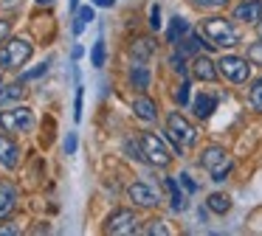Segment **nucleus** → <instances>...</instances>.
<instances>
[{"label": "nucleus", "mask_w": 262, "mask_h": 236, "mask_svg": "<svg viewBox=\"0 0 262 236\" xmlns=\"http://www.w3.org/2000/svg\"><path fill=\"white\" fill-rule=\"evenodd\" d=\"M76 146H79V138H76V132H68V135H65V144H62L65 155H76Z\"/></svg>", "instance_id": "obj_35"}, {"label": "nucleus", "mask_w": 262, "mask_h": 236, "mask_svg": "<svg viewBox=\"0 0 262 236\" xmlns=\"http://www.w3.org/2000/svg\"><path fill=\"white\" fill-rule=\"evenodd\" d=\"M17 202H20L17 185L9 183V180H0V222H6V219L17 211Z\"/></svg>", "instance_id": "obj_15"}, {"label": "nucleus", "mask_w": 262, "mask_h": 236, "mask_svg": "<svg viewBox=\"0 0 262 236\" xmlns=\"http://www.w3.org/2000/svg\"><path fill=\"white\" fill-rule=\"evenodd\" d=\"M130 110H133V115H136L138 121H144V124H155V121H158V115H161L158 101L149 99L147 93H138L136 99H133Z\"/></svg>", "instance_id": "obj_13"}, {"label": "nucleus", "mask_w": 262, "mask_h": 236, "mask_svg": "<svg viewBox=\"0 0 262 236\" xmlns=\"http://www.w3.org/2000/svg\"><path fill=\"white\" fill-rule=\"evenodd\" d=\"M166 62H169V70L175 73L178 79H183V76H192V70H189V62H192V59H189V56L183 54V51L172 48V54H169V59H166Z\"/></svg>", "instance_id": "obj_21"}, {"label": "nucleus", "mask_w": 262, "mask_h": 236, "mask_svg": "<svg viewBox=\"0 0 262 236\" xmlns=\"http://www.w3.org/2000/svg\"><path fill=\"white\" fill-rule=\"evenodd\" d=\"M20 166V146L14 138L9 135H0V169L6 172H14Z\"/></svg>", "instance_id": "obj_17"}, {"label": "nucleus", "mask_w": 262, "mask_h": 236, "mask_svg": "<svg viewBox=\"0 0 262 236\" xmlns=\"http://www.w3.org/2000/svg\"><path fill=\"white\" fill-rule=\"evenodd\" d=\"M217 67H220V79H226L228 84H237V87H243V84L251 82V73H254V65L248 62V56H239L234 54V51H223L220 56H217Z\"/></svg>", "instance_id": "obj_3"}, {"label": "nucleus", "mask_w": 262, "mask_h": 236, "mask_svg": "<svg viewBox=\"0 0 262 236\" xmlns=\"http://www.w3.org/2000/svg\"><path fill=\"white\" fill-rule=\"evenodd\" d=\"M189 31H192V22H189L186 17L175 14V17L169 20V26H166V45H169V48L181 45L183 39L189 37Z\"/></svg>", "instance_id": "obj_18"}, {"label": "nucleus", "mask_w": 262, "mask_h": 236, "mask_svg": "<svg viewBox=\"0 0 262 236\" xmlns=\"http://www.w3.org/2000/svg\"><path fill=\"white\" fill-rule=\"evenodd\" d=\"M9 31H12V20H0V42L9 37Z\"/></svg>", "instance_id": "obj_37"}, {"label": "nucleus", "mask_w": 262, "mask_h": 236, "mask_svg": "<svg viewBox=\"0 0 262 236\" xmlns=\"http://www.w3.org/2000/svg\"><path fill=\"white\" fill-rule=\"evenodd\" d=\"M127 200L138 208V211H155L161 205V191L152 188L144 180H136V183L127 185Z\"/></svg>", "instance_id": "obj_8"}, {"label": "nucleus", "mask_w": 262, "mask_h": 236, "mask_svg": "<svg viewBox=\"0 0 262 236\" xmlns=\"http://www.w3.org/2000/svg\"><path fill=\"white\" fill-rule=\"evenodd\" d=\"M189 70H192V79H194V82H203V84H214L217 79H220L217 59H211L209 51L192 56V65H189Z\"/></svg>", "instance_id": "obj_9"}, {"label": "nucleus", "mask_w": 262, "mask_h": 236, "mask_svg": "<svg viewBox=\"0 0 262 236\" xmlns=\"http://www.w3.org/2000/svg\"><path fill=\"white\" fill-rule=\"evenodd\" d=\"M20 230H23V225H0V233H20Z\"/></svg>", "instance_id": "obj_38"}, {"label": "nucleus", "mask_w": 262, "mask_h": 236, "mask_svg": "<svg viewBox=\"0 0 262 236\" xmlns=\"http://www.w3.org/2000/svg\"><path fill=\"white\" fill-rule=\"evenodd\" d=\"M141 230V219H138V208H116L107 219H104V233H116V236H124V233H138Z\"/></svg>", "instance_id": "obj_7"}, {"label": "nucleus", "mask_w": 262, "mask_h": 236, "mask_svg": "<svg viewBox=\"0 0 262 236\" xmlns=\"http://www.w3.org/2000/svg\"><path fill=\"white\" fill-rule=\"evenodd\" d=\"M245 104H248L251 110L256 112V115H262V73L254 79V82H248V93H245Z\"/></svg>", "instance_id": "obj_23"}, {"label": "nucleus", "mask_w": 262, "mask_h": 236, "mask_svg": "<svg viewBox=\"0 0 262 236\" xmlns=\"http://www.w3.org/2000/svg\"><path fill=\"white\" fill-rule=\"evenodd\" d=\"M93 20H96V14H93V3L91 6H79L76 14H74V34H76V37H79V34L85 31Z\"/></svg>", "instance_id": "obj_24"}, {"label": "nucleus", "mask_w": 262, "mask_h": 236, "mask_svg": "<svg viewBox=\"0 0 262 236\" xmlns=\"http://www.w3.org/2000/svg\"><path fill=\"white\" fill-rule=\"evenodd\" d=\"M141 138V146H144V155H147V163L149 166H155V169H169V163H172V146L166 144V138L164 135H155V132H141L138 135Z\"/></svg>", "instance_id": "obj_6"}, {"label": "nucleus", "mask_w": 262, "mask_h": 236, "mask_svg": "<svg viewBox=\"0 0 262 236\" xmlns=\"http://www.w3.org/2000/svg\"><path fill=\"white\" fill-rule=\"evenodd\" d=\"M124 155L136 163H147V155H144V146H141V138H127L124 140Z\"/></svg>", "instance_id": "obj_26"}, {"label": "nucleus", "mask_w": 262, "mask_h": 236, "mask_svg": "<svg viewBox=\"0 0 262 236\" xmlns=\"http://www.w3.org/2000/svg\"><path fill=\"white\" fill-rule=\"evenodd\" d=\"M130 54H133V59H141V62H147L149 56L155 54V39H149V37H144V39H136V42L130 45Z\"/></svg>", "instance_id": "obj_25"}, {"label": "nucleus", "mask_w": 262, "mask_h": 236, "mask_svg": "<svg viewBox=\"0 0 262 236\" xmlns=\"http://www.w3.org/2000/svg\"><path fill=\"white\" fill-rule=\"evenodd\" d=\"M34 56V42L26 37H12L0 48V70H20Z\"/></svg>", "instance_id": "obj_4"}, {"label": "nucleus", "mask_w": 262, "mask_h": 236, "mask_svg": "<svg viewBox=\"0 0 262 236\" xmlns=\"http://www.w3.org/2000/svg\"><path fill=\"white\" fill-rule=\"evenodd\" d=\"M48 73V62H42V65H37V67H31V70H26V73H20V82H34V79H40V76H46Z\"/></svg>", "instance_id": "obj_32"}, {"label": "nucleus", "mask_w": 262, "mask_h": 236, "mask_svg": "<svg viewBox=\"0 0 262 236\" xmlns=\"http://www.w3.org/2000/svg\"><path fill=\"white\" fill-rule=\"evenodd\" d=\"M178 183L183 185V191H186L189 197H192V194H198V188H200V185L192 180V174H189V172H181V174H178Z\"/></svg>", "instance_id": "obj_33"}, {"label": "nucleus", "mask_w": 262, "mask_h": 236, "mask_svg": "<svg viewBox=\"0 0 262 236\" xmlns=\"http://www.w3.org/2000/svg\"><path fill=\"white\" fill-rule=\"evenodd\" d=\"M161 135H164L166 144L172 146L175 157H183V152L192 149V146H198V140H200L198 127H194V124L189 121L186 115H183L181 107L166 112V118H164V132H161Z\"/></svg>", "instance_id": "obj_1"}, {"label": "nucleus", "mask_w": 262, "mask_h": 236, "mask_svg": "<svg viewBox=\"0 0 262 236\" xmlns=\"http://www.w3.org/2000/svg\"><path fill=\"white\" fill-rule=\"evenodd\" d=\"M164 185H166V191H169V208H172V214H183L189 208V194L183 191V185L178 183V174H166Z\"/></svg>", "instance_id": "obj_16"}, {"label": "nucleus", "mask_w": 262, "mask_h": 236, "mask_svg": "<svg viewBox=\"0 0 262 236\" xmlns=\"http://www.w3.org/2000/svg\"><path fill=\"white\" fill-rule=\"evenodd\" d=\"M82 54H85V48H82V45H74V51H71V56H74V59H79Z\"/></svg>", "instance_id": "obj_40"}, {"label": "nucleus", "mask_w": 262, "mask_h": 236, "mask_svg": "<svg viewBox=\"0 0 262 236\" xmlns=\"http://www.w3.org/2000/svg\"><path fill=\"white\" fill-rule=\"evenodd\" d=\"M172 99H175V104L181 107V110H189V104H192V76H183L181 82H178L175 93H172Z\"/></svg>", "instance_id": "obj_22"}, {"label": "nucleus", "mask_w": 262, "mask_h": 236, "mask_svg": "<svg viewBox=\"0 0 262 236\" xmlns=\"http://www.w3.org/2000/svg\"><path fill=\"white\" fill-rule=\"evenodd\" d=\"M37 6H54V0H34Z\"/></svg>", "instance_id": "obj_42"}, {"label": "nucleus", "mask_w": 262, "mask_h": 236, "mask_svg": "<svg viewBox=\"0 0 262 236\" xmlns=\"http://www.w3.org/2000/svg\"><path fill=\"white\" fill-rule=\"evenodd\" d=\"M37 127V115L31 107H23V104H14L12 110H0V129L3 132H17V135H26V132H34Z\"/></svg>", "instance_id": "obj_5"}, {"label": "nucleus", "mask_w": 262, "mask_h": 236, "mask_svg": "<svg viewBox=\"0 0 262 236\" xmlns=\"http://www.w3.org/2000/svg\"><path fill=\"white\" fill-rule=\"evenodd\" d=\"M231 197L223 194V191H211L209 197H206V208H209L211 214H217V217H226L228 211H231Z\"/></svg>", "instance_id": "obj_20"}, {"label": "nucleus", "mask_w": 262, "mask_h": 236, "mask_svg": "<svg viewBox=\"0 0 262 236\" xmlns=\"http://www.w3.org/2000/svg\"><path fill=\"white\" fill-rule=\"evenodd\" d=\"M127 84L138 93H147L149 84H152V70L147 67V62L141 59H133V65L127 67Z\"/></svg>", "instance_id": "obj_14"}, {"label": "nucleus", "mask_w": 262, "mask_h": 236, "mask_svg": "<svg viewBox=\"0 0 262 236\" xmlns=\"http://www.w3.org/2000/svg\"><path fill=\"white\" fill-rule=\"evenodd\" d=\"M231 157H228V149L223 144H206L203 149H200V157H198V163H200V169L203 172H214V169H220L223 163H228Z\"/></svg>", "instance_id": "obj_12"}, {"label": "nucleus", "mask_w": 262, "mask_h": 236, "mask_svg": "<svg viewBox=\"0 0 262 236\" xmlns=\"http://www.w3.org/2000/svg\"><path fill=\"white\" fill-rule=\"evenodd\" d=\"M245 56H248V62H251L254 67H262V39H259V37H256V42H248Z\"/></svg>", "instance_id": "obj_29"}, {"label": "nucleus", "mask_w": 262, "mask_h": 236, "mask_svg": "<svg viewBox=\"0 0 262 236\" xmlns=\"http://www.w3.org/2000/svg\"><path fill=\"white\" fill-rule=\"evenodd\" d=\"M200 34H203L217 51H231L243 42L239 22L231 20V17H223V14H206L203 20H200Z\"/></svg>", "instance_id": "obj_2"}, {"label": "nucleus", "mask_w": 262, "mask_h": 236, "mask_svg": "<svg viewBox=\"0 0 262 236\" xmlns=\"http://www.w3.org/2000/svg\"><path fill=\"white\" fill-rule=\"evenodd\" d=\"M231 20L239 26H256L262 20V0H237L231 6Z\"/></svg>", "instance_id": "obj_11"}, {"label": "nucleus", "mask_w": 262, "mask_h": 236, "mask_svg": "<svg viewBox=\"0 0 262 236\" xmlns=\"http://www.w3.org/2000/svg\"><path fill=\"white\" fill-rule=\"evenodd\" d=\"M231 172H234V160H228V163H223L220 169H214V172L209 174V180H211V183L220 185V183H226V180L231 177Z\"/></svg>", "instance_id": "obj_31"}, {"label": "nucleus", "mask_w": 262, "mask_h": 236, "mask_svg": "<svg viewBox=\"0 0 262 236\" xmlns=\"http://www.w3.org/2000/svg\"><path fill=\"white\" fill-rule=\"evenodd\" d=\"M217 104H220V96L211 93V90H200V93L192 99L189 110H192L194 121H209V118L217 112Z\"/></svg>", "instance_id": "obj_10"}, {"label": "nucleus", "mask_w": 262, "mask_h": 236, "mask_svg": "<svg viewBox=\"0 0 262 236\" xmlns=\"http://www.w3.org/2000/svg\"><path fill=\"white\" fill-rule=\"evenodd\" d=\"M189 3L200 11H220V9H226L231 0H189Z\"/></svg>", "instance_id": "obj_30"}, {"label": "nucleus", "mask_w": 262, "mask_h": 236, "mask_svg": "<svg viewBox=\"0 0 262 236\" xmlns=\"http://www.w3.org/2000/svg\"><path fill=\"white\" fill-rule=\"evenodd\" d=\"M26 96V87H23V82H9V84H0V110L3 107H9V104H17L20 99Z\"/></svg>", "instance_id": "obj_19"}, {"label": "nucleus", "mask_w": 262, "mask_h": 236, "mask_svg": "<svg viewBox=\"0 0 262 236\" xmlns=\"http://www.w3.org/2000/svg\"><path fill=\"white\" fill-rule=\"evenodd\" d=\"M104 59H107V48H104V39H96L91 48V65L93 67H104Z\"/></svg>", "instance_id": "obj_27"}, {"label": "nucleus", "mask_w": 262, "mask_h": 236, "mask_svg": "<svg viewBox=\"0 0 262 236\" xmlns=\"http://www.w3.org/2000/svg\"><path fill=\"white\" fill-rule=\"evenodd\" d=\"M93 6H99V9H113V3L116 0H91Z\"/></svg>", "instance_id": "obj_39"}, {"label": "nucleus", "mask_w": 262, "mask_h": 236, "mask_svg": "<svg viewBox=\"0 0 262 236\" xmlns=\"http://www.w3.org/2000/svg\"><path fill=\"white\" fill-rule=\"evenodd\" d=\"M82 99H85V90L79 84L76 87V99H74V121H82Z\"/></svg>", "instance_id": "obj_36"}, {"label": "nucleus", "mask_w": 262, "mask_h": 236, "mask_svg": "<svg viewBox=\"0 0 262 236\" xmlns=\"http://www.w3.org/2000/svg\"><path fill=\"white\" fill-rule=\"evenodd\" d=\"M161 26H164V22H161V6L152 3L149 6V28H152V31H161Z\"/></svg>", "instance_id": "obj_34"}, {"label": "nucleus", "mask_w": 262, "mask_h": 236, "mask_svg": "<svg viewBox=\"0 0 262 236\" xmlns=\"http://www.w3.org/2000/svg\"><path fill=\"white\" fill-rule=\"evenodd\" d=\"M254 31H256V37L262 39V20H259V22H256V26H254Z\"/></svg>", "instance_id": "obj_41"}, {"label": "nucleus", "mask_w": 262, "mask_h": 236, "mask_svg": "<svg viewBox=\"0 0 262 236\" xmlns=\"http://www.w3.org/2000/svg\"><path fill=\"white\" fill-rule=\"evenodd\" d=\"M0 84H3V82H0Z\"/></svg>", "instance_id": "obj_43"}, {"label": "nucleus", "mask_w": 262, "mask_h": 236, "mask_svg": "<svg viewBox=\"0 0 262 236\" xmlns=\"http://www.w3.org/2000/svg\"><path fill=\"white\" fill-rule=\"evenodd\" d=\"M144 233H149V236H155V233H161V236H166V233H172V228L166 225V219H149V225H144Z\"/></svg>", "instance_id": "obj_28"}]
</instances>
